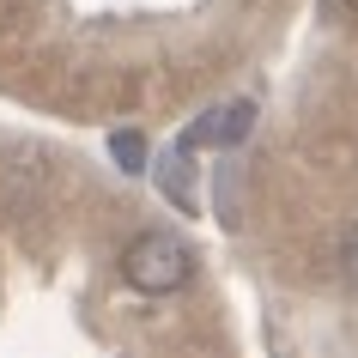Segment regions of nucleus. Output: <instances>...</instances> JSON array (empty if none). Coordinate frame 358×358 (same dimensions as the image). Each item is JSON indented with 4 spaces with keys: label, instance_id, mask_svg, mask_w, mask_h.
Listing matches in <instances>:
<instances>
[{
    "label": "nucleus",
    "instance_id": "1",
    "mask_svg": "<svg viewBox=\"0 0 358 358\" xmlns=\"http://www.w3.org/2000/svg\"><path fill=\"white\" fill-rule=\"evenodd\" d=\"M189 273H194V255H189V243H182L176 231H140V237L122 249V280H128L134 292H146V298L189 285Z\"/></svg>",
    "mask_w": 358,
    "mask_h": 358
},
{
    "label": "nucleus",
    "instance_id": "2",
    "mask_svg": "<svg viewBox=\"0 0 358 358\" xmlns=\"http://www.w3.org/2000/svg\"><path fill=\"white\" fill-rule=\"evenodd\" d=\"M255 115H262V103H255V97H225V103H213V110L194 115L189 128H182V140H176V146H182V152H201V146L231 152V146H243V140H249Z\"/></svg>",
    "mask_w": 358,
    "mask_h": 358
},
{
    "label": "nucleus",
    "instance_id": "3",
    "mask_svg": "<svg viewBox=\"0 0 358 358\" xmlns=\"http://www.w3.org/2000/svg\"><path fill=\"white\" fill-rule=\"evenodd\" d=\"M152 182L170 194V207L201 213V189H194V176H189V152L182 146H164L158 158H152Z\"/></svg>",
    "mask_w": 358,
    "mask_h": 358
},
{
    "label": "nucleus",
    "instance_id": "4",
    "mask_svg": "<svg viewBox=\"0 0 358 358\" xmlns=\"http://www.w3.org/2000/svg\"><path fill=\"white\" fill-rule=\"evenodd\" d=\"M110 152H115V164L128 170V176H134V170H146V140H140L134 128H122V134H115V140H110Z\"/></svg>",
    "mask_w": 358,
    "mask_h": 358
},
{
    "label": "nucleus",
    "instance_id": "5",
    "mask_svg": "<svg viewBox=\"0 0 358 358\" xmlns=\"http://www.w3.org/2000/svg\"><path fill=\"white\" fill-rule=\"evenodd\" d=\"M213 189H219V219H225V225H237V164H225L219 170V182H213Z\"/></svg>",
    "mask_w": 358,
    "mask_h": 358
},
{
    "label": "nucleus",
    "instance_id": "6",
    "mask_svg": "<svg viewBox=\"0 0 358 358\" xmlns=\"http://www.w3.org/2000/svg\"><path fill=\"white\" fill-rule=\"evenodd\" d=\"M340 273H346V285H358V225L340 237Z\"/></svg>",
    "mask_w": 358,
    "mask_h": 358
},
{
    "label": "nucleus",
    "instance_id": "7",
    "mask_svg": "<svg viewBox=\"0 0 358 358\" xmlns=\"http://www.w3.org/2000/svg\"><path fill=\"white\" fill-rule=\"evenodd\" d=\"M352 6H358V0H352Z\"/></svg>",
    "mask_w": 358,
    "mask_h": 358
}]
</instances>
